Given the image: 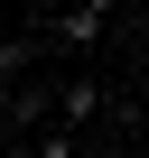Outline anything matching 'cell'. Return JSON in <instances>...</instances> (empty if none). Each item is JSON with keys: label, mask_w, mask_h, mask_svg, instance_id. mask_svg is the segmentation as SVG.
<instances>
[{"label": "cell", "mask_w": 149, "mask_h": 158, "mask_svg": "<svg viewBox=\"0 0 149 158\" xmlns=\"http://www.w3.org/2000/svg\"><path fill=\"white\" fill-rule=\"evenodd\" d=\"M112 28H140V19H121L112 0H84V10H47V19H37V47H65V56H84V47H103Z\"/></svg>", "instance_id": "6da1fadb"}, {"label": "cell", "mask_w": 149, "mask_h": 158, "mask_svg": "<svg viewBox=\"0 0 149 158\" xmlns=\"http://www.w3.org/2000/svg\"><path fill=\"white\" fill-rule=\"evenodd\" d=\"M74 158H121V139L103 130V139H84V149H74Z\"/></svg>", "instance_id": "7a4b0ae2"}]
</instances>
